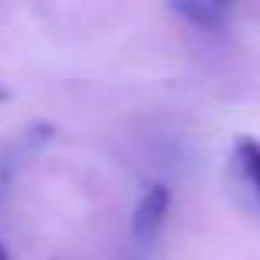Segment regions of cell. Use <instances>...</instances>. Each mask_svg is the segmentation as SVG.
Masks as SVG:
<instances>
[{
	"label": "cell",
	"instance_id": "6da1fadb",
	"mask_svg": "<svg viewBox=\"0 0 260 260\" xmlns=\"http://www.w3.org/2000/svg\"><path fill=\"white\" fill-rule=\"evenodd\" d=\"M53 135H56V125H53V122H33V125H26L23 132L4 148V155H0V181H10L13 172H17L26 158H33L43 145H50Z\"/></svg>",
	"mask_w": 260,
	"mask_h": 260
},
{
	"label": "cell",
	"instance_id": "7a4b0ae2",
	"mask_svg": "<svg viewBox=\"0 0 260 260\" xmlns=\"http://www.w3.org/2000/svg\"><path fill=\"white\" fill-rule=\"evenodd\" d=\"M168 208H172V191H168V184H161V181L148 184L145 194H142L139 204H135L132 234L139 237V241H152V237L158 234V228L165 224Z\"/></svg>",
	"mask_w": 260,
	"mask_h": 260
},
{
	"label": "cell",
	"instance_id": "3957f363",
	"mask_svg": "<svg viewBox=\"0 0 260 260\" xmlns=\"http://www.w3.org/2000/svg\"><path fill=\"white\" fill-rule=\"evenodd\" d=\"M172 13L184 17L198 30H224L234 20V7L214 4V0H181V4H172Z\"/></svg>",
	"mask_w": 260,
	"mask_h": 260
},
{
	"label": "cell",
	"instance_id": "277c9868",
	"mask_svg": "<svg viewBox=\"0 0 260 260\" xmlns=\"http://www.w3.org/2000/svg\"><path fill=\"white\" fill-rule=\"evenodd\" d=\"M234 165L241 178L250 184V191H254V198L260 201V142L250 139V135H241V139L234 142Z\"/></svg>",
	"mask_w": 260,
	"mask_h": 260
},
{
	"label": "cell",
	"instance_id": "5b68a950",
	"mask_svg": "<svg viewBox=\"0 0 260 260\" xmlns=\"http://www.w3.org/2000/svg\"><path fill=\"white\" fill-rule=\"evenodd\" d=\"M7 99H10V89H4V86H0V102H7Z\"/></svg>",
	"mask_w": 260,
	"mask_h": 260
},
{
	"label": "cell",
	"instance_id": "8992f818",
	"mask_svg": "<svg viewBox=\"0 0 260 260\" xmlns=\"http://www.w3.org/2000/svg\"><path fill=\"white\" fill-rule=\"evenodd\" d=\"M0 260H10V254H7V247L0 244Z\"/></svg>",
	"mask_w": 260,
	"mask_h": 260
}]
</instances>
